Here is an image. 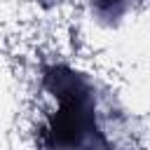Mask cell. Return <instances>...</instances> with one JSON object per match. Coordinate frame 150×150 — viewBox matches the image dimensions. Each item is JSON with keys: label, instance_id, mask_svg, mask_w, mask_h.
<instances>
[{"label": "cell", "instance_id": "2", "mask_svg": "<svg viewBox=\"0 0 150 150\" xmlns=\"http://www.w3.org/2000/svg\"><path fill=\"white\" fill-rule=\"evenodd\" d=\"M91 2H94V12L101 19L112 21V19H120L122 16V12L127 9V2L129 0H91Z\"/></svg>", "mask_w": 150, "mask_h": 150}, {"label": "cell", "instance_id": "1", "mask_svg": "<svg viewBox=\"0 0 150 150\" xmlns=\"http://www.w3.org/2000/svg\"><path fill=\"white\" fill-rule=\"evenodd\" d=\"M45 87L59 103L42 131L45 150H110L96 120L94 91L80 73L66 66L47 68Z\"/></svg>", "mask_w": 150, "mask_h": 150}]
</instances>
